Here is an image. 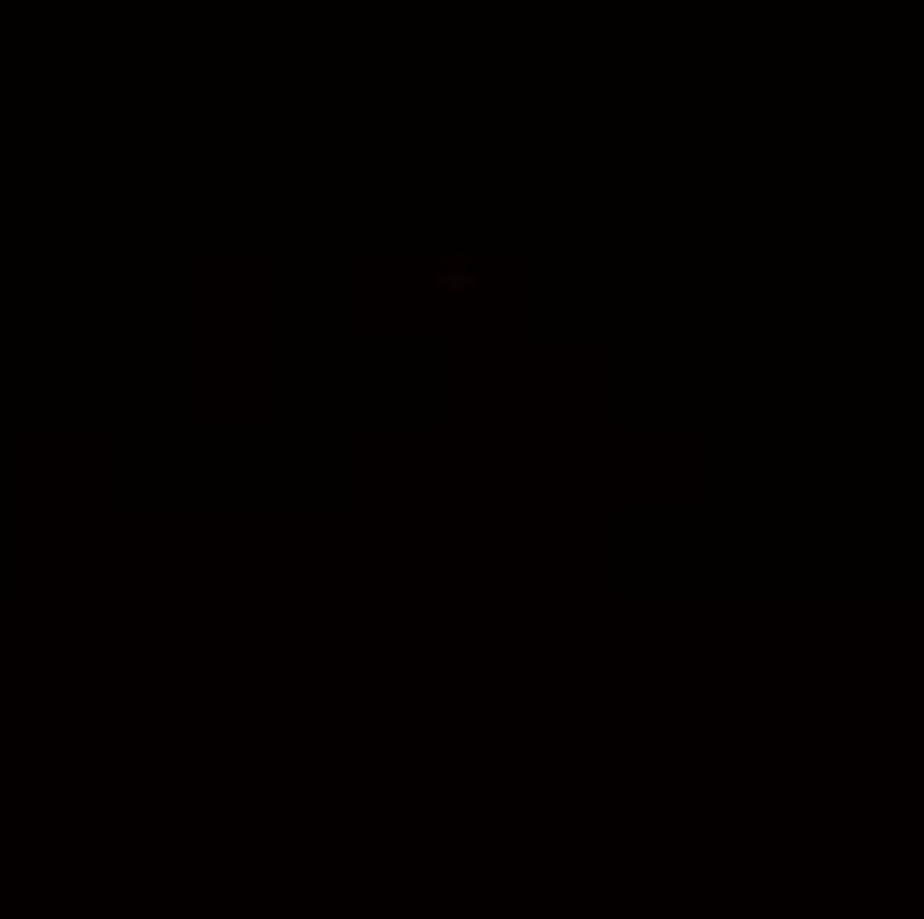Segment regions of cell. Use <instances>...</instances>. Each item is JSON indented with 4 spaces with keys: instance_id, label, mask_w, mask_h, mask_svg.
Segmentation results:
<instances>
[{
    "instance_id": "6da1fadb",
    "label": "cell",
    "mask_w": 924,
    "mask_h": 919,
    "mask_svg": "<svg viewBox=\"0 0 924 919\" xmlns=\"http://www.w3.org/2000/svg\"><path fill=\"white\" fill-rule=\"evenodd\" d=\"M431 287H436V293H478V276H474V266L452 261L442 276H431Z\"/></svg>"
}]
</instances>
